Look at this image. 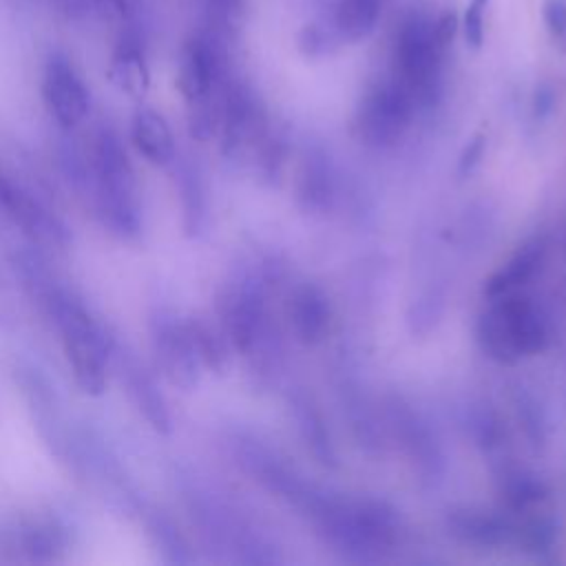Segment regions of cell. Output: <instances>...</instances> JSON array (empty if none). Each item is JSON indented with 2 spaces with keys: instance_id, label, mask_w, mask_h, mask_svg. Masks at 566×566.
I'll return each instance as SVG.
<instances>
[{
  "instance_id": "1",
  "label": "cell",
  "mask_w": 566,
  "mask_h": 566,
  "mask_svg": "<svg viewBox=\"0 0 566 566\" xmlns=\"http://www.w3.org/2000/svg\"><path fill=\"white\" fill-rule=\"evenodd\" d=\"M40 303L60 332L75 385L86 396H102L115 338L91 316L82 301L60 285H53Z\"/></svg>"
},
{
  "instance_id": "2",
  "label": "cell",
  "mask_w": 566,
  "mask_h": 566,
  "mask_svg": "<svg viewBox=\"0 0 566 566\" xmlns=\"http://www.w3.org/2000/svg\"><path fill=\"white\" fill-rule=\"evenodd\" d=\"M88 181L93 186V203L104 228L119 239L137 237L142 230V210L135 170L122 139L108 128L99 130L95 137Z\"/></svg>"
},
{
  "instance_id": "3",
  "label": "cell",
  "mask_w": 566,
  "mask_h": 566,
  "mask_svg": "<svg viewBox=\"0 0 566 566\" xmlns=\"http://www.w3.org/2000/svg\"><path fill=\"white\" fill-rule=\"evenodd\" d=\"M546 325L531 301L511 292L491 298V307L478 323L482 349L506 365L522 356L539 354L546 347Z\"/></svg>"
},
{
  "instance_id": "4",
  "label": "cell",
  "mask_w": 566,
  "mask_h": 566,
  "mask_svg": "<svg viewBox=\"0 0 566 566\" xmlns=\"http://www.w3.org/2000/svg\"><path fill=\"white\" fill-rule=\"evenodd\" d=\"M444 49L429 15L409 13L400 22L394 42V77L409 91L416 104L433 99Z\"/></svg>"
},
{
  "instance_id": "5",
  "label": "cell",
  "mask_w": 566,
  "mask_h": 566,
  "mask_svg": "<svg viewBox=\"0 0 566 566\" xmlns=\"http://www.w3.org/2000/svg\"><path fill=\"white\" fill-rule=\"evenodd\" d=\"M413 108V97L396 77L374 86L358 106L356 126L360 137L376 146L391 144L409 124Z\"/></svg>"
},
{
  "instance_id": "6",
  "label": "cell",
  "mask_w": 566,
  "mask_h": 566,
  "mask_svg": "<svg viewBox=\"0 0 566 566\" xmlns=\"http://www.w3.org/2000/svg\"><path fill=\"white\" fill-rule=\"evenodd\" d=\"M150 343L157 369L177 389H192L201 376V363L192 347L186 321L157 314L150 323Z\"/></svg>"
},
{
  "instance_id": "7",
  "label": "cell",
  "mask_w": 566,
  "mask_h": 566,
  "mask_svg": "<svg viewBox=\"0 0 566 566\" xmlns=\"http://www.w3.org/2000/svg\"><path fill=\"white\" fill-rule=\"evenodd\" d=\"M111 363L117 367L119 380H122L130 402L142 413V418L157 433L168 436L172 431V418H170L168 402H166L157 380L153 378V374L144 367V363H139V358L133 352L122 347L117 340H113Z\"/></svg>"
},
{
  "instance_id": "8",
  "label": "cell",
  "mask_w": 566,
  "mask_h": 566,
  "mask_svg": "<svg viewBox=\"0 0 566 566\" xmlns=\"http://www.w3.org/2000/svg\"><path fill=\"white\" fill-rule=\"evenodd\" d=\"M0 548L15 559L51 564L69 548V528L57 517H27L0 531Z\"/></svg>"
},
{
  "instance_id": "9",
  "label": "cell",
  "mask_w": 566,
  "mask_h": 566,
  "mask_svg": "<svg viewBox=\"0 0 566 566\" xmlns=\"http://www.w3.org/2000/svg\"><path fill=\"white\" fill-rule=\"evenodd\" d=\"M42 97L51 117L62 128L77 126L88 113V91L71 62L62 55H53L44 69Z\"/></svg>"
},
{
  "instance_id": "10",
  "label": "cell",
  "mask_w": 566,
  "mask_h": 566,
  "mask_svg": "<svg viewBox=\"0 0 566 566\" xmlns=\"http://www.w3.org/2000/svg\"><path fill=\"white\" fill-rule=\"evenodd\" d=\"M0 210H4V214L38 245L66 248L71 241V232L62 219L15 184H9L0 201Z\"/></svg>"
},
{
  "instance_id": "11",
  "label": "cell",
  "mask_w": 566,
  "mask_h": 566,
  "mask_svg": "<svg viewBox=\"0 0 566 566\" xmlns=\"http://www.w3.org/2000/svg\"><path fill=\"white\" fill-rule=\"evenodd\" d=\"M221 82V55L212 40L208 38H192L186 42L179 60L177 86L188 102L201 104L217 99V86Z\"/></svg>"
},
{
  "instance_id": "12",
  "label": "cell",
  "mask_w": 566,
  "mask_h": 566,
  "mask_svg": "<svg viewBox=\"0 0 566 566\" xmlns=\"http://www.w3.org/2000/svg\"><path fill=\"white\" fill-rule=\"evenodd\" d=\"M130 137L137 148V153L153 166H168L175 161V137L164 119L153 108H139L133 115L130 124Z\"/></svg>"
},
{
  "instance_id": "13",
  "label": "cell",
  "mask_w": 566,
  "mask_h": 566,
  "mask_svg": "<svg viewBox=\"0 0 566 566\" xmlns=\"http://www.w3.org/2000/svg\"><path fill=\"white\" fill-rule=\"evenodd\" d=\"M287 316L298 340L316 343L327 332L329 305L314 285H305L290 296Z\"/></svg>"
},
{
  "instance_id": "14",
  "label": "cell",
  "mask_w": 566,
  "mask_h": 566,
  "mask_svg": "<svg viewBox=\"0 0 566 566\" xmlns=\"http://www.w3.org/2000/svg\"><path fill=\"white\" fill-rule=\"evenodd\" d=\"M108 75L119 91H124L133 97H139L146 93L148 66H146V57H144V51L139 49L137 40L124 38L119 42V46L113 53Z\"/></svg>"
},
{
  "instance_id": "15",
  "label": "cell",
  "mask_w": 566,
  "mask_h": 566,
  "mask_svg": "<svg viewBox=\"0 0 566 566\" xmlns=\"http://www.w3.org/2000/svg\"><path fill=\"white\" fill-rule=\"evenodd\" d=\"M449 528L462 542L482 544V546L502 544L511 533H515L504 520L489 513H475V511L453 513L449 517Z\"/></svg>"
},
{
  "instance_id": "16",
  "label": "cell",
  "mask_w": 566,
  "mask_h": 566,
  "mask_svg": "<svg viewBox=\"0 0 566 566\" xmlns=\"http://www.w3.org/2000/svg\"><path fill=\"white\" fill-rule=\"evenodd\" d=\"M539 259H542V241H528L524 248H520L515 252V256H511V261L502 270H497L486 281L484 294L489 298H495L506 292H513L517 285H522L531 279Z\"/></svg>"
},
{
  "instance_id": "17",
  "label": "cell",
  "mask_w": 566,
  "mask_h": 566,
  "mask_svg": "<svg viewBox=\"0 0 566 566\" xmlns=\"http://www.w3.org/2000/svg\"><path fill=\"white\" fill-rule=\"evenodd\" d=\"M177 177V190L181 199V214H184V230L188 237H195L201 232L203 221H206V197H203V186L201 177L195 166L188 161H179L175 168Z\"/></svg>"
},
{
  "instance_id": "18",
  "label": "cell",
  "mask_w": 566,
  "mask_h": 566,
  "mask_svg": "<svg viewBox=\"0 0 566 566\" xmlns=\"http://www.w3.org/2000/svg\"><path fill=\"white\" fill-rule=\"evenodd\" d=\"M382 0H338L336 27L347 40L367 38L380 15Z\"/></svg>"
},
{
  "instance_id": "19",
  "label": "cell",
  "mask_w": 566,
  "mask_h": 566,
  "mask_svg": "<svg viewBox=\"0 0 566 566\" xmlns=\"http://www.w3.org/2000/svg\"><path fill=\"white\" fill-rule=\"evenodd\" d=\"M186 327H188V334H190V340L199 356L201 367L217 371V374L223 371L228 365V347H226L223 336L214 327H210L208 323L197 321V318L186 321Z\"/></svg>"
},
{
  "instance_id": "20",
  "label": "cell",
  "mask_w": 566,
  "mask_h": 566,
  "mask_svg": "<svg viewBox=\"0 0 566 566\" xmlns=\"http://www.w3.org/2000/svg\"><path fill=\"white\" fill-rule=\"evenodd\" d=\"M146 528L148 535L155 544V548L161 553V559L166 564H186L190 562V553H188V544L181 537V533L175 528V524L161 515V513H153L146 517Z\"/></svg>"
},
{
  "instance_id": "21",
  "label": "cell",
  "mask_w": 566,
  "mask_h": 566,
  "mask_svg": "<svg viewBox=\"0 0 566 566\" xmlns=\"http://www.w3.org/2000/svg\"><path fill=\"white\" fill-rule=\"evenodd\" d=\"M504 497L513 511H524L544 497V486L531 478H513L506 482Z\"/></svg>"
},
{
  "instance_id": "22",
  "label": "cell",
  "mask_w": 566,
  "mask_h": 566,
  "mask_svg": "<svg viewBox=\"0 0 566 566\" xmlns=\"http://www.w3.org/2000/svg\"><path fill=\"white\" fill-rule=\"evenodd\" d=\"M489 0H469L462 18V31L469 46L480 49L484 42V13Z\"/></svg>"
},
{
  "instance_id": "23",
  "label": "cell",
  "mask_w": 566,
  "mask_h": 566,
  "mask_svg": "<svg viewBox=\"0 0 566 566\" xmlns=\"http://www.w3.org/2000/svg\"><path fill=\"white\" fill-rule=\"evenodd\" d=\"M542 15L548 33L557 42L566 44V0H544Z\"/></svg>"
},
{
  "instance_id": "24",
  "label": "cell",
  "mask_w": 566,
  "mask_h": 566,
  "mask_svg": "<svg viewBox=\"0 0 566 566\" xmlns=\"http://www.w3.org/2000/svg\"><path fill=\"white\" fill-rule=\"evenodd\" d=\"M210 15L219 27H230L234 18L241 13L243 0H208Z\"/></svg>"
},
{
  "instance_id": "25",
  "label": "cell",
  "mask_w": 566,
  "mask_h": 566,
  "mask_svg": "<svg viewBox=\"0 0 566 566\" xmlns=\"http://www.w3.org/2000/svg\"><path fill=\"white\" fill-rule=\"evenodd\" d=\"M327 33L314 24H307L301 35H298V44H301V51H305L307 55H316V53H323L327 51Z\"/></svg>"
},
{
  "instance_id": "26",
  "label": "cell",
  "mask_w": 566,
  "mask_h": 566,
  "mask_svg": "<svg viewBox=\"0 0 566 566\" xmlns=\"http://www.w3.org/2000/svg\"><path fill=\"white\" fill-rule=\"evenodd\" d=\"M484 146H486V142H484V135H475L469 144H467V148L462 150V155H460V161H458V175L460 177H464V175H469L471 172V168L482 159V153H484Z\"/></svg>"
},
{
  "instance_id": "27",
  "label": "cell",
  "mask_w": 566,
  "mask_h": 566,
  "mask_svg": "<svg viewBox=\"0 0 566 566\" xmlns=\"http://www.w3.org/2000/svg\"><path fill=\"white\" fill-rule=\"evenodd\" d=\"M9 184H11V181L0 172V201H2V197H4V192H7V188H9Z\"/></svg>"
}]
</instances>
